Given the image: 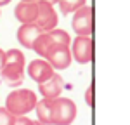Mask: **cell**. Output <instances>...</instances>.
Segmentation results:
<instances>
[{
	"label": "cell",
	"mask_w": 130,
	"mask_h": 125,
	"mask_svg": "<svg viewBox=\"0 0 130 125\" xmlns=\"http://www.w3.org/2000/svg\"><path fill=\"white\" fill-rule=\"evenodd\" d=\"M24 71H26V57L23 51L19 49L4 51L0 57V76L4 83L12 89L19 87L24 80Z\"/></svg>",
	"instance_id": "6da1fadb"
},
{
	"label": "cell",
	"mask_w": 130,
	"mask_h": 125,
	"mask_svg": "<svg viewBox=\"0 0 130 125\" xmlns=\"http://www.w3.org/2000/svg\"><path fill=\"white\" fill-rule=\"evenodd\" d=\"M37 94L30 90V89H14L9 92L7 99H5V110L10 111L14 116H24L30 111L35 110L37 106Z\"/></svg>",
	"instance_id": "7a4b0ae2"
},
{
	"label": "cell",
	"mask_w": 130,
	"mask_h": 125,
	"mask_svg": "<svg viewBox=\"0 0 130 125\" xmlns=\"http://www.w3.org/2000/svg\"><path fill=\"white\" fill-rule=\"evenodd\" d=\"M70 43H71V37H70L68 31L59 30V28H54V30H50V31L40 33L38 38L35 40V43H33V49H31V51H35L42 59H43L50 47H54V45L70 47Z\"/></svg>",
	"instance_id": "3957f363"
},
{
	"label": "cell",
	"mask_w": 130,
	"mask_h": 125,
	"mask_svg": "<svg viewBox=\"0 0 130 125\" xmlns=\"http://www.w3.org/2000/svg\"><path fill=\"white\" fill-rule=\"evenodd\" d=\"M76 118V104L70 97L52 99V115L50 125H71Z\"/></svg>",
	"instance_id": "277c9868"
},
{
	"label": "cell",
	"mask_w": 130,
	"mask_h": 125,
	"mask_svg": "<svg viewBox=\"0 0 130 125\" xmlns=\"http://www.w3.org/2000/svg\"><path fill=\"white\" fill-rule=\"evenodd\" d=\"M71 28L76 33V37H92V31H94V7L83 5L82 9L73 12Z\"/></svg>",
	"instance_id": "5b68a950"
},
{
	"label": "cell",
	"mask_w": 130,
	"mask_h": 125,
	"mask_svg": "<svg viewBox=\"0 0 130 125\" xmlns=\"http://www.w3.org/2000/svg\"><path fill=\"white\" fill-rule=\"evenodd\" d=\"M71 59L78 64H89L94 59V40L92 37H75L70 43Z\"/></svg>",
	"instance_id": "8992f818"
},
{
	"label": "cell",
	"mask_w": 130,
	"mask_h": 125,
	"mask_svg": "<svg viewBox=\"0 0 130 125\" xmlns=\"http://www.w3.org/2000/svg\"><path fill=\"white\" fill-rule=\"evenodd\" d=\"M37 5H38V14H37L35 24L38 26V30L42 33H45V31H50V30H54V28H57L59 16H57L56 9H54V5L47 4L45 0H38Z\"/></svg>",
	"instance_id": "52a82bcc"
},
{
	"label": "cell",
	"mask_w": 130,
	"mask_h": 125,
	"mask_svg": "<svg viewBox=\"0 0 130 125\" xmlns=\"http://www.w3.org/2000/svg\"><path fill=\"white\" fill-rule=\"evenodd\" d=\"M43 59L54 68V71H56V70L62 71V70L70 68L71 61H73V59H71L70 47H64V45H54V47H50Z\"/></svg>",
	"instance_id": "ba28073f"
},
{
	"label": "cell",
	"mask_w": 130,
	"mask_h": 125,
	"mask_svg": "<svg viewBox=\"0 0 130 125\" xmlns=\"http://www.w3.org/2000/svg\"><path fill=\"white\" fill-rule=\"evenodd\" d=\"M26 71H28L31 80H35L37 83H42V82H45V80H49L50 76L56 73L54 68H52L45 59H42V57L40 59H33V61L28 64Z\"/></svg>",
	"instance_id": "9c48e42d"
},
{
	"label": "cell",
	"mask_w": 130,
	"mask_h": 125,
	"mask_svg": "<svg viewBox=\"0 0 130 125\" xmlns=\"http://www.w3.org/2000/svg\"><path fill=\"white\" fill-rule=\"evenodd\" d=\"M38 92H40L42 97H45V99L61 97V92H62V78H61V75L59 73H54L49 80L38 83Z\"/></svg>",
	"instance_id": "30bf717a"
},
{
	"label": "cell",
	"mask_w": 130,
	"mask_h": 125,
	"mask_svg": "<svg viewBox=\"0 0 130 125\" xmlns=\"http://www.w3.org/2000/svg\"><path fill=\"white\" fill-rule=\"evenodd\" d=\"M42 31L38 30V26L35 23H28V24H21L18 31H16V38L24 49H33V43L38 38Z\"/></svg>",
	"instance_id": "8fae6325"
},
{
	"label": "cell",
	"mask_w": 130,
	"mask_h": 125,
	"mask_svg": "<svg viewBox=\"0 0 130 125\" xmlns=\"http://www.w3.org/2000/svg\"><path fill=\"white\" fill-rule=\"evenodd\" d=\"M38 14V5L37 2H19L14 9V16L21 24H28V23H35Z\"/></svg>",
	"instance_id": "7c38bea8"
},
{
	"label": "cell",
	"mask_w": 130,
	"mask_h": 125,
	"mask_svg": "<svg viewBox=\"0 0 130 125\" xmlns=\"http://www.w3.org/2000/svg\"><path fill=\"white\" fill-rule=\"evenodd\" d=\"M59 9L62 16H68V14H73L78 9H82L83 5H87V0H59Z\"/></svg>",
	"instance_id": "4fadbf2b"
},
{
	"label": "cell",
	"mask_w": 130,
	"mask_h": 125,
	"mask_svg": "<svg viewBox=\"0 0 130 125\" xmlns=\"http://www.w3.org/2000/svg\"><path fill=\"white\" fill-rule=\"evenodd\" d=\"M14 120H16V116L0 106V125H14Z\"/></svg>",
	"instance_id": "5bb4252c"
},
{
	"label": "cell",
	"mask_w": 130,
	"mask_h": 125,
	"mask_svg": "<svg viewBox=\"0 0 130 125\" xmlns=\"http://www.w3.org/2000/svg\"><path fill=\"white\" fill-rule=\"evenodd\" d=\"M85 103L89 108H94V82H90V85L87 87V90H85Z\"/></svg>",
	"instance_id": "9a60e30c"
},
{
	"label": "cell",
	"mask_w": 130,
	"mask_h": 125,
	"mask_svg": "<svg viewBox=\"0 0 130 125\" xmlns=\"http://www.w3.org/2000/svg\"><path fill=\"white\" fill-rule=\"evenodd\" d=\"M14 125H33V120H31V118H28L26 115H24V116H16Z\"/></svg>",
	"instance_id": "2e32d148"
},
{
	"label": "cell",
	"mask_w": 130,
	"mask_h": 125,
	"mask_svg": "<svg viewBox=\"0 0 130 125\" xmlns=\"http://www.w3.org/2000/svg\"><path fill=\"white\" fill-rule=\"evenodd\" d=\"M10 2H12V0H0V7H2V5H7Z\"/></svg>",
	"instance_id": "e0dca14e"
},
{
	"label": "cell",
	"mask_w": 130,
	"mask_h": 125,
	"mask_svg": "<svg viewBox=\"0 0 130 125\" xmlns=\"http://www.w3.org/2000/svg\"><path fill=\"white\" fill-rule=\"evenodd\" d=\"M45 2H47V4H50V5H56L59 0H45Z\"/></svg>",
	"instance_id": "ac0fdd59"
},
{
	"label": "cell",
	"mask_w": 130,
	"mask_h": 125,
	"mask_svg": "<svg viewBox=\"0 0 130 125\" xmlns=\"http://www.w3.org/2000/svg\"><path fill=\"white\" fill-rule=\"evenodd\" d=\"M33 125H43V123H40L38 120H33Z\"/></svg>",
	"instance_id": "d6986e66"
},
{
	"label": "cell",
	"mask_w": 130,
	"mask_h": 125,
	"mask_svg": "<svg viewBox=\"0 0 130 125\" xmlns=\"http://www.w3.org/2000/svg\"><path fill=\"white\" fill-rule=\"evenodd\" d=\"M21 2H38V0H21Z\"/></svg>",
	"instance_id": "ffe728a7"
},
{
	"label": "cell",
	"mask_w": 130,
	"mask_h": 125,
	"mask_svg": "<svg viewBox=\"0 0 130 125\" xmlns=\"http://www.w3.org/2000/svg\"><path fill=\"white\" fill-rule=\"evenodd\" d=\"M2 54H4V51H2V49H0V57H2Z\"/></svg>",
	"instance_id": "44dd1931"
}]
</instances>
